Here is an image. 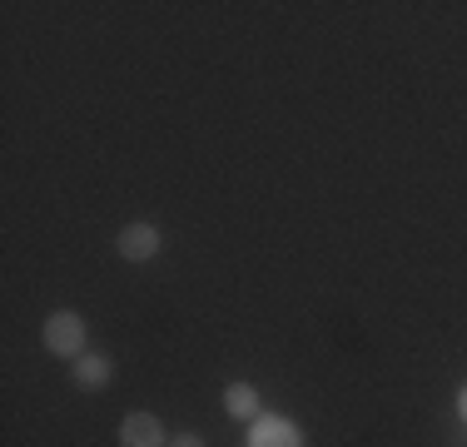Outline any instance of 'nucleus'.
<instances>
[{
    "instance_id": "nucleus-1",
    "label": "nucleus",
    "mask_w": 467,
    "mask_h": 447,
    "mask_svg": "<svg viewBox=\"0 0 467 447\" xmlns=\"http://www.w3.org/2000/svg\"><path fill=\"white\" fill-rule=\"evenodd\" d=\"M46 348L55 358H80L85 353V318L80 313H50L46 318Z\"/></svg>"
},
{
    "instance_id": "nucleus-2",
    "label": "nucleus",
    "mask_w": 467,
    "mask_h": 447,
    "mask_svg": "<svg viewBox=\"0 0 467 447\" xmlns=\"http://www.w3.org/2000/svg\"><path fill=\"white\" fill-rule=\"evenodd\" d=\"M115 249H119V259H130V264H150L154 254H160V229H154V224H130V229H119Z\"/></svg>"
},
{
    "instance_id": "nucleus-3",
    "label": "nucleus",
    "mask_w": 467,
    "mask_h": 447,
    "mask_svg": "<svg viewBox=\"0 0 467 447\" xmlns=\"http://www.w3.org/2000/svg\"><path fill=\"white\" fill-rule=\"evenodd\" d=\"M119 447H170V442H164V428L154 412H130L119 422Z\"/></svg>"
},
{
    "instance_id": "nucleus-4",
    "label": "nucleus",
    "mask_w": 467,
    "mask_h": 447,
    "mask_svg": "<svg viewBox=\"0 0 467 447\" xmlns=\"http://www.w3.org/2000/svg\"><path fill=\"white\" fill-rule=\"evenodd\" d=\"M70 378H75V388H85V393H99V388L115 383V363H109V358H95V353H80L75 368H70Z\"/></svg>"
},
{
    "instance_id": "nucleus-5",
    "label": "nucleus",
    "mask_w": 467,
    "mask_h": 447,
    "mask_svg": "<svg viewBox=\"0 0 467 447\" xmlns=\"http://www.w3.org/2000/svg\"><path fill=\"white\" fill-rule=\"evenodd\" d=\"M224 408H229V418L254 422V418H259V393H254L249 383H229L224 388Z\"/></svg>"
},
{
    "instance_id": "nucleus-6",
    "label": "nucleus",
    "mask_w": 467,
    "mask_h": 447,
    "mask_svg": "<svg viewBox=\"0 0 467 447\" xmlns=\"http://www.w3.org/2000/svg\"><path fill=\"white\" fill-rule=\"evenodd\" d=\"M249 447H298V432L288 428V422H254L249 432Z\"/></svg>"
},
{
    "instance_id": "nucleus-7",
    "label": "nucleus",
    "mask_w": 467,
    "mask_h": 447,
    "mask_svg": "<svg viewBox=\"0 0 467 447\" xmlns=\"http://www.w3.org/2000/svg\"><path fill=\"white\" fill-rule=\"evenodd\" d=\"M170 447H204V442H199L194 432H180V438H170Z\"/></svg>"
},
{
    "instance_id": "nucleus-8",
    "label": "nucleus",
    "mask_w": 467,
    "mask_h": 447,
    "mask_svg": "<svg viewBox=\"0 0 467 447\" xmlns=\"http://www.w3.org/2000/svg\"><path fill=\"white\" fill-rule=\"evenodd\" d=\"M458 412H462V418H467V388H462V393H458Z\"/></svg>"
}]
</instances>
